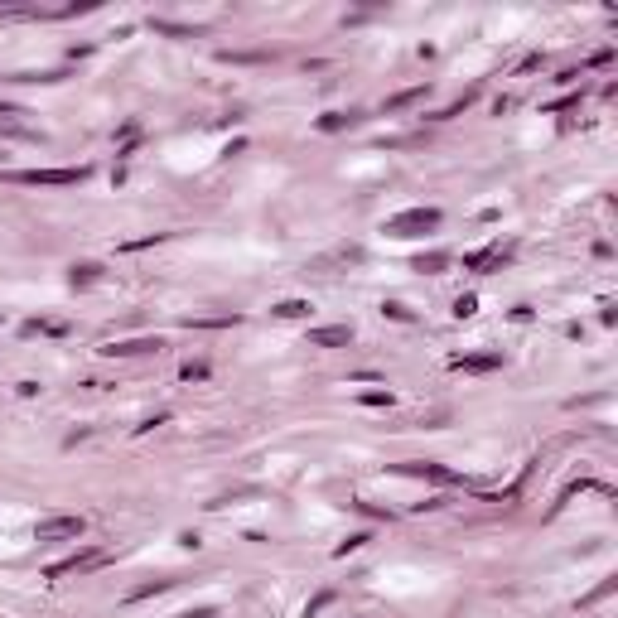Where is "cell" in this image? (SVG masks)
<instances>
[{
	"instance_id": "6da1fadb",
	"label": "cell",
	"mask_w": 618,
	"mask_h": 618,
	"mask_svg": "<svg viewBox=\"0 0 618 618\" xmlns=\"http://www.w3.org/2000/svg\"><path fill=\"white\" fill-rule=\"evenodd\" d=\"M440 228V208H406L396 218H386V232L391 237H426Z\"/></svg>"
},
{
	"instance_id": "7a4b0ae2",
	"label": "cell",
	"mask_w": 618,
	"mask_h": 618,
	"mask_svg": "<svg viewBox=\"0 0 618 618\" xmlns=\"http://www.w3.org/2000/svg\"><path fill=\"white\" fill-rule=\"evenodd\" d=\"M87 179V169L78 164V169H20V174H10V184H44V188H68V184H82Z\"/></svg>"
},
{
	"instance_id": "3957f363",
	"label": "cell",
	"mask_w": 618,
	"mask_h": 618,
	"mask_svg": "<svg viewBox=\"0 0 618 618\" xmlns=\"http://www.w3.org/2000/svg\"><path fill=\"white\" fill-rule=\"evenodd\" d=\"M107 560H111V555L92 546V551H82V555H68V560H58V565H49L44 575H49V580H68V575H92V570H102Z\"/></svg>"
},
{
	"instance_id": "277c9868",
	"label": "cell",
	"mask_w": 618,
	"mask_h": 618,
	"mask_svg": "<svg viewBox=\"0 0 618 618\" xmlns=\"http://www.w3.org/2000/svg\"><path fill=\"white\" fill-rule=\"evenodd\" d=\"M82 531H87L82 517H44L34 527V541H68V536H82Z\"/></svg>"
},
{
	"instance_id": "5b68a950",
	"label": "cell",
	"mask_w": 618,
	"mask_h": 618,
	"mask_svg": "<svg viewBox=\"0 0 618 618\" xmlns=\"http://www.w3.org/2000/svg\"><path fill=\"white\" fill-rule=\"evenodd\" d=\"M396 474H406V478H430V483H445V488L464 483V474H454V469H445V464H421V459L396 464Z\"/></svg>"
},
{
	"instance_id": "8992f818",
	"label": "cell",
	"mask_w": 618,
	"mask_h": 618,
	"mask_svg": "<svg viewBox=\"0 0 618 618\" xmlns=\"http://www.w3.org/2000/svg\"><path fill=\"white\" fill-rule=\"evenodd\" d=\"M353 343V329L348 324H324V329H309V348H348Z\"/></svg>"
},
{
	"instance_id": "52a82bcc",
	"label": "cell",
	"mask_w": 618,
	"mask_h": 618,
	"mask_svg": "<svg viewBox=\"0 0 618 618\" xmlns=\"http://www.w3.org/2000/svg\"><path fill=\"white\" fill-rule=\"evenodd\" d=\"M503 367V353H459L454 357V372H498Z\"/></svg>"
},
{
	"instance_id": "ba28073f",
	"label": "cell",
	"mask_w": 618,
	"mask_h": 618,
	"mask_svg": "<svg viewBox=\"0 0 618 618\" xmlns=\"http://www.w3.org/2000/svg\"><path fill=\"white\" fill-rule=\"evenodd\" d=\"M155 348H164L159 338H121V343H107L102 353L107 357H135V353H155Z\"/></svg>"
},
{
	"instance_id": "9c48e42d",
	"label": "cell",
	"mask_w": 618,
	"mask_h": 618,
	"mask_svg": "<svg viewBox=\"0 0 618 618\" xmlns=\"http://www.w3.org/2000/svg\"><path fill=\"white\" fill-rule=\"evenodd\" d=\"M362 121V111H329V116H319V131H343V126H357Z\"/></svg>"
},
{
	"instance_id": "30bf717a",
	"label": "cell",
	"mask_w": 618,
	"mask_h": 618,
	"mask_svg": "<svg viewBox=\"0 0 618 618\" xmlns=\"http://www.w3.org/2000/svg\"><path fill=\"white\" fill-rule=\"evenodd\" d=\"M410 266H416V271H426V276H440V271L450 266V252H430V256H416Z\"/></svg>"
},
{
	"instance_id": "8fae6325",
	"label": "cell",
	"mask_w": 618,
	"mask_h": 618,
	"mask_svg": "<svg viewBox=\"0 0 618 618\" xmlns=\"http://www.w3.org/2000/svg\"><path fill=\"white\" fill-rule=\"evenodd\" d=\"M309 314V300H280L276 305V319H305Z\"/></svg>"
},
{
	"instance_id": "7c38bea8",
	"label": "cell",
	"mask_w": 618,
	"mask_h": 618,
	"mask_svg": "<svg viewBox=\"0 0 618 618\" xmlns=\"http://www.w3.org/2000/svg\"><path fill=\"white\" fill-rule=\"evenodd\" d=\"M426 97V87H410V92H396L391 102H386V111H401V107H410V102H421Z\"/></svg>"
},
{
	"instance_id": "4fadbf2b",
	"label": "cell",
	"mask_w": 618,
	"mask_h": 618,
	"mask_svg": "<svg viewBox=\"0 0 618 618\" xmlns=\"http://www.w3.org/2000/svg\"><path fill=\"white\" fill-rule=\"evenodd\" d=\"M174 580H155V584H140V589H131V604H140V599H150V594H164Z\"/></svg>"
},
{
	"instance_id": "5bb4252c",
	"label": "cell",
	"mask_w": 618,
	"mask_h": 618,
	"mask_svg": "<svg viewBox=\"0 0 618 618\" xmlns=\"http://www.w3.org/2000/svg\"><path fill=\"white\" fill-rule=\"evenodd\" d=\"M474 309H478L474 295H459V300H454V319H474Z\"/></svg>"
},
{
	"instance_id": "9a60e30c",
	"label": "cell",
	"mask_w": 618,
	"mask_h": 618,
	"mask_svg": "<svg viewBox=\"0 0 618 618\" xmlns=\"http://www.w3.org/2000/svg\"><path fill=\"white\" fill-rule=\"evenodd\" d=\"M179 377H184V382H203V377H208V362H184Z\"/></svg>"
},
{
	"instance_id": "2e32d148",
	"label": "cell",
	"mask_w": 618,
	"mask_h": 618,
	"mask_svg": "<svg viewBox=\"0 0 618 618\" xmlns=\"http://www.w3.org/2000/svg\"><path fill=\"white\" fill-rule=\"evenodd\" d=\"M367 541H372L367 531H353V536H348V541H343V546H338L333 555H348V551H357V546H367Z\"/></svg>"
},
{
	"instance_id": "e0dca14e",
	"label": "cell",
	"mask_w": 618,
	"mask_h": 618,
	"mask_svg": "<svg viewBox=\"0 0 618 618\" xmlns=\"http://www.w3.org/2000/svg\"><path fill=\"white\" fill-rule=\"evenodd\" d=\"M474 97H478V92H464V97H459V102H450V107H445V111H440V121H445V116H459V111H464V107H469V102H474Z\"/></svg>"
},
{
	"instance_id": "ac0fdd59",
	"label": "cell",
	"mask_w": 618,
	"mask_h": 618,
	"mask_svg": "<svg viewBox=\"0 0 618 618\" xmlns=\"http://www.w3.org/2000/svg\"><path fill=\"white\" fill-rule=\"evenodd\" d=\"M97 280V266H73V285H92Z\"/></svg>"
},
{
	"instance_id": "d6986e66",
	"label": "cell",
	"mask_w": 618,
	"mask_h": 618,
	"mask_svg": "<svg viewBox=\"0 0 618 618\" xmlns=\"http://www.w3.org/2000/svg\"><path fill=\"white\" fill-rule=\"evenodd\" d=\"M362 406H391V391H367Z\"/></svg>"
},
{
	"instance_id": "ffe728a7",
	"label": "cell",
	"mask_w": 618,
	"mask_h": 618,
	"mask_svg": "<svg viewBox=\"0 0 618 618\" xmlns=\"http://www.w3.org/2000/svg\"><path fill=\"white\" fill-rule=\"evenodd\" d=\"M329 599H333V594H329V589H324V594H319V599H314V604H309V608H305V618H314V613H319V608H324V604H329Z\"/></svg>"
},
{
	"instance_id": "44dd1931",
	"label": "cell",
	"mask_w": 618,
	"mask_h": 618,
	"mask_svg": "<svg viewBox=\"0 0 618 618\" xmlns=\"http://www.w3.org/2000/svg\"><path fill=\"white\" fill-rule=\"evenodd\" d=\"M179 618H218V608H188V613H179Z\"/></svg>"
}]
</instances>
